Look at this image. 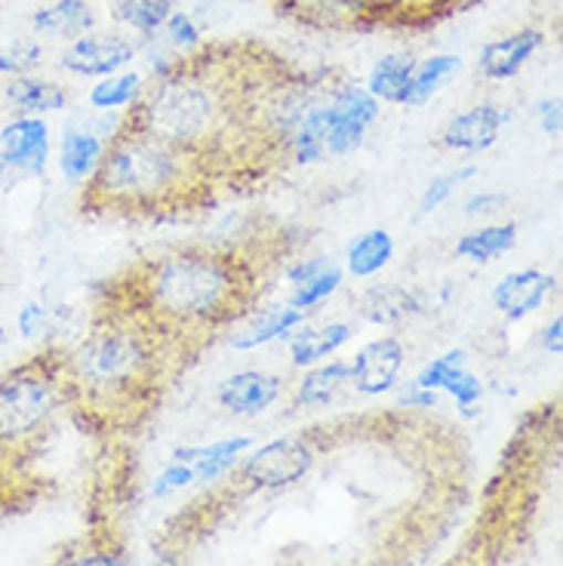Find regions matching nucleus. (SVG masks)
Returning <instances> with one entry per match:
<instances>
[{
    "mask_svg": "<svg viewBox=\"0 0 563 566\" xmlns=\"http://www.w3.org/2000/svg\"><path fill=\"white\" fill-rule=\"evenodd\" d=\"M136 314L160 336H200L234 324L250 312L256 274L247 259L222 250H173L148 259L127 283Z\"/></svg>",
    "mask_w": 563,
    "mask_h": 566,
    "instance_id": "nucleus-1",
    "label": "nucleus"
},
{
    "mask_svg": "<svg viewBox=\"0 0 563 566\" xmlns=\"http://www.w3.org/2000/svg\"><path fill=\"white\" fill-rule=\"evenodd\" d=\"M164 339L167 336L136 314L105 308L86 339L74 352H65L69 407L102 422L139 419V410H152L160 391Z\"/></svg>",
    "mask_w": 563,
    "mask_h": 566,
    "instance_id": "nucleus-2",
    "label": "nucleus"
},
{
    "mask_svg": "<svg viewBox=\"0 0 563 566\" xmlns=\"http://www.w3.org/2000/svg\"><path fill=\"white\" fill-rule=\"evenodd\" d=\"M198 160L169 148L155 136L124 127L105 142L96 172L86 179L84 212H167L195 203L204 188Z\"/></svg>",
    "mask_w": 563,
    "mask_h": 566,
    "instance_id": "nucleus-3",
    "label": "nucleus"
},
{
    "mask_svg": "<svg viewBox=\"0 0 563 566\" xmlns=\"http://www.w3.org/2000/svg\"><path fill=\"white\" fill-rule=\"evenodd\" d=\"M127 124L204 167V160H210L226 142L234 112L222 90L204 81L200 71L183 59L179 69L142 93L136 108L127 112Z\"/></svg>",
    "mask_w": 563,
    "mask_h": 566,
    "instance_id": "nucleus-4",
    "label": "nucleus"
},
{
    "mask_svg": "<svg viewBox=\"0 0 563 566\" xmlns=\"http://www.w3.org/2000/svg\"><path fill=\"white\" fill-rule=\"evenodd\" d=\"M65 391V352L46 348L0 376V471H15L50 438Z\"/></svg>",
    "mask_w": 563,
    "mask_h": 566,
    "instance_id": "nucleus-5",
    "label": "nucleus"
},
{
    "mask_svg": "<svg viewBox=\"0 0 563 566\" xmlns=\"http://www.w3.org/2000/svg\"><path fill=\"white\" fill-rule=\"evenodd\" d=\"M379 120V102L366 86L342 84L311 108L286 139V155L296 164H324L361 148L369 127Z\"/></svg>",
    "mask_w": 563,
    "mask_h": 566,
    "instance_id": "nucleus-6",
    "label": "nucleus"
},
{
    "mask_svg": "<svg viewBox=\"0 0 563 566\" xmlns=\"http://www.w3.org/2000/svg\"><path fill=\"white\" fill-rule=\"evenodd\" d=\"M314 468V447L309 438H278L262 443L256 453L240 459L238 481L247 490H286L296 486Z\"/></svg>",
    "mask_w": 563,
    "mask_h": 566,
    "instance_id": "nucleus-7",
    "label": "nucleus"
},
{
    "mask_svg": "<svg viewBox=\"0 0 563 566\" xmlns=\"http://www.w3.org/2000/svg\"><path fill=\"white\" fill-rule=\"evenodd\" d=\"M50 164V127L43 117H13L0 129V182L43 176Z\"/></svg>",
    "mask_w": 563,
    "mask_h": 566,
    "instance_id": "nucleus-8",
    "label": "nucleus"
},
{
    "mask_svg": "<svg viewBox=\"0 0 563 566\" xmlns=\"http://www.w3.org/2000/svg\"><path fill=\"white\" fill-rule=\"evenodd\" d=\"M136 59V43L124 38V34H112V31H90L84 38L71 41L62 56H59V69L69 71L74 77H112L117 71H124Z\"/></svg>",
    "mask_w": 563,
    "mask_h": 566,
    "instance_id": "nucleus-9",
    "label": "nucleus"
},
{
    "mask_svg": "<svg viewBox=\"0 0 563 566\" xmlns=\"http://www.w3.org/2000/svg\"><path fill=\"white\" fill-rule=\"evenodd\" d=\"M404 360H407V348L397 336H382V339L366 342L348 364L352 367V385L366 397L385 395L397 385Z\"/></svg>",
    "mask_w": 563,
    "mask_h": 566,
    "instance_id": "nucleus-10",
    "label": "nucleus"
},
{
    "mask_svg": "<svg viewBox=\"0 0 563 566\" xmlns=\"http://www.w3.org/2000/svg\"><path fill=\"white\" fill-rule=\"evenodd\" d=\"M413 385H419L425 391H447L456 397L465 416H475L480 397H483V382L468 369V354L462 348H452V352L435 357L431 364H425Z\"/></svg>",
    "mask_w": 563,
    "mask_h": 566,
    "instance_id": "nucleus-11",
    "label": "nucleus"
},
{
    "mask_svg": "<svg viewBox=\"0 0 563 566\" xmlns=\"http://www.w3.org/2000/svg\"><path fill=\"white\" fill-rule=\"evenodd\" d=\"M505 124V108H499L493 102H480V105H471V108H465L452 117L440 133V145L450 151H462V155H480L499 142V133Z\"/></svg>",
    "mask_w": 563,
    "mask_h": 566,
    "instance_id": "nucleus-12",
    "label": "nucleus"
},
{
    "mask_svg": "<svg viewBox=\"0 0 563 566\" xmlns=\"http://www.w3.org/2000/svg\"><path fill=\"white\" fill-rule=\"evenodd\" d=\"M283 395V379L281 376H271L262 369H243L228 376L226 382L216 388V400L219 407L231 416H259V412L271 410Z\"/></svg>",
    "mask_w": 563,
    "mask_h": 566,
    "instance_id": "nucleus-13",
    "label": "nucleus"
},
{
    "mask_svg": "<svg viewBox=\"0 0 563 566\" xmlns=\"http://www.w3.org/2000/svg\"><path fill=\"white\" fill-rule=\"evenodd\" d=\"M557 290V277L539 269L508 271L502 281L496 283L493 305L505 321H523L542 308V302Z\"/></svg>",
    "mask_w": 563,
    "mask_h": 566,
    "instance_id": "nucleus-14",
    "label": "nucleus"
},
{
    "mask_svg": "<svg viewBox=\"0 0 563 566\" xmlns=\"http://www.w3.org/2000/svg\"><path fill=\"white\" fill-rule=\"evenodd\" d=\"M342 277H345L342 269H338L333 259H326V255L299 259L296 265L286 271V281L293 283L290 305L299 308V312L311 314L336 293L338 286H342Z\"/></svg>",
    "mask_w": 563,
    "mask_h": 566,
    "instance_id": "nucleus-15",
    "label": "nucleus"
},
{
    "mask_svg": "<svg viewBox=\"0 0 563 566\" xmlns=\"http://www.w3.org/2000/svg\"><path fill=\"white\" fill-rule=\"evenodd\" d=\"M542 43H545V34L539 29L511 31L505 38H499V41H490L480 50V74L490 77V81H511L542 50Z\"/></svg>",
    "mask_w": 563,
    "mask_h": 566,
    "instance_id": "nucleus-16",
    "label": "nucleus"
},
{
    "mask_svg": "<svg viewBox=\"0 0 563 566\" xmlns=\"http://www.w3.org/2000/svg\"><path fill=\"white\" fill-rule=\"evenodd\" d=\"M423 298L416 296L407 286H397V283H379V286H369L364 296L357 298V314L364 317L366 324L373 326H397L423 314Z\"/></svg>",
    "mask_w": 563,
    "mask_h": 566,
    "instance_id": "nucleus-17",
    "label": "nucleus"
},
{
    "mask_svg": "<svg viewBox=\"0 0 563 566\" xmlns=\"http://www.w3.org/2000/svg\"><path fill=\"white\" fill-rule=\"evenodd\" d=\"M31 29L43 38L71 43L96 29V13L86 0H53L31 15Z\"/></svg>",
    "mask_w": 563,
    "mask_h": 566,
    "instance_id": "nucleus-18",
    "label": "nucleus"
},
{
    "mask_svg": "<svg viewBox=\"0 0 563 566\" xmlns=\"http://www.w3.org/2000/svg\"><path fill=\"white\" fill-rule=\"evenodd\" d=\"M3 96L19 117H43L50 112H62L69 105V90L56 81L38 77V74L10 77L3 86Z\"/></svg>",
    "mask_w": 563,
    "mask_h": 566,
    "instance_id": "nucleus-19",
    "label": "nucleus"
},
{
    "mask_svg": "<svg viewBox=\"0 0 563 566\" xmlns=\"http://www.w3.org/2000/svg\"><path fill=\"white\" fill-rule=\"evenodd\" d=\"M309 321V314L299 312L293 305H278V308H265L259 312L247 326H240L238 333L231 336V348L234 352H253L262 348L274 339H290L302 324Z\"/></svg>",
    "mask_w": 563,
    "mask_h": 566,
    "instance_id": "nucleus-20",
    "label": "nucleus"
},
{
    "mask_svg": "<svg viewBox=\"0 0 563 566\" xmlns=\"http://www.w3.org/2000/svg\"><path fill=\"white\" fill-rule=\"evenodd\" d=\"M105 155V142L96 129L69 127L59 145V172L69 185H84Z\"/></svg>",
    "mask_w": 563,
    "mask_h": 566,
    "instance_id": "nucleus-21",
    "label": "nucleus"
},
{
    "mask_svg": "<svg viewBox=\"0 0 563 566\" xmlns=\"http://www.w3.org/2000/svg\"><path fill=\"white\" fill-rule=\"evenodd\" d=\"M354 339V326L345 321L326 326H311V329H296L290 336V357L293 367L309 369L317 367L321 360H326L330 354H336L342 345H348Z\"/></svg>",
    "mask_w": 563,
    "mask_h": 566,
    "instance_id": "nucleus-22",
    "label": "nucleus"
},
{
    "mask_svg": "<svg viewBox=\"0 0 563 566\" xmlns=\"http://www.w3.org/2000/svg\"><path fill=\"white\" fill-rule=\"evenodd\" d=\"M413 71H416V59L409 53H385L366 77V93L385 105H404Z\"/></svg>",
    "mask_w": 563,
    "mask_h": 566,
    "instance_id": "nucleus-23",
    "label": "nucleus"
},
{
    "mask_svg": "<svg viewBox=\"0 0 563 566\" xmlns=\"http://www.w3.org/2000/svg\"><path fill=\"white\" fill-rule=\"evenodd\" d=\"M518 222H499V226H483L475 228L462 234L456 241V255L465 259V262H475V265H487V262H496L499 255H505L514 250L518 243Z\"/></svg>",
    "mask_w": 563,
    "mask_h": 566,
    "instance_id": "nucleus-24",
    "label": "nucleus"
},
{
    "mask_svg": "<svg viewBox=\"0 0 563 566\" xmlns=\"http://www.w3.org/2000/svg\"><path fill=\"white\" fill-rule=\"evenodd\" d=\"M348 385H352V367H348L345 360L317 364V367H309V373L299 379L296 403L299 407H326V403H333Z\"/></svg>",
    "mask_w": 563,
    "mask_h": 566,
    "instance_id": "nucleus-25",
    "label": "nucleus"
},
{
    "mask_svg": "<svg viewBox=\"0 0 563 566\" xmlns=\"http://www.w3.org/2000/svg\"><path fill=\"white\" fill-rule=\"evenodd\" d=\"M247 450H253V438H247V434H234V438L216 440L210 447H198L195 450V462H191L195 481H222L226 474H231L240 465V459L247 455Z\"/></svg>",
    "mask_w": 563,
    "mask_h": 566,
    "instance_id": "nucleus-26",
    "label": "nucleus"
},
{
    "mask_svg": "<svg viewBox=\"0 0 563 566\" xmlns=\"http://www.w3.org/2000/svg\"><path fill=\"white\" fill-rule=\"evenodd\" d=\"M395 259V238L385 231V228H373L357 234L348 243V253H345V265L352 271L354 277H373L379 274L388 262Z\"/></svg>",
    "mask_w": 563,
    "mask_h": 566,
    "instance_id": "nucleus-27",
    "label": "nucleus"
},
{
    "mask_svg": "<svg viewBox=\"0 0 563 566\" xmlns=\"http://www.w3.org/2000/svg\"><path fill=\"white\" fill-rule=\"evenodd\" d=\"M459 69H462V59L452 56V53H437V56H428L425 62H416L404 105L407 108H419L425 102H431L452 74H459Z\"/></svg>",
    "mask_w": 563,
    "mask_h": 566,
    "instance_id": "nucleus-28",
    "label": "nucleus"
},
{
    "mask_svg": "<svg viewBox=\"0 0 563 566\" xmlns=\"http://www.w3.org/2000/svg\"><path fill=\"white\" fill-rule=\"evenodd\" d=\"M145 93V81L136 71H117L112 77H102L100 84L90 86V108H96L102 114L114 112H127V108H136V102L142 99Z\"/></svg>",
    "mask_w": 563,
    "mask_h": 566,
    "instance_id": "nucleus-29",
    "label": "nucleus"
},
{
    "mask_svg": "<svg viewBox=\"0 0 563 566\" xmlns=\"http://www.w3.org/2000/svg\"><path fill=\"white\" fill-rule=\"evenodd\" d=\"M169 13H173V0H112L114 19L142 34L145 41H155Z\"/></svg>",
    "mask_w": 563,
    "mask_h": 566,
    "instance_id": "nucleus-30",
    "label": "nucleus"
},
{
    "mask_svg": "<svg viewBox=\"0 0 563 566\" xmlns=\"http://www.w3.org/2000/svg\"><path fill=\"white\" fill-rule=\"evenodd\" d=\"M293 10L314 25H357L369 15L361 0H296Z\"/></svg>",
    "mask_w": 563,
    "mask_h": 566,
    "instance_id": "nucleus-31",
    "label": "nucleus"
},
{
    "mask_svg": "<svg viewBox=\"0 0 563 566\" xmlns=\"http://www.w3.org/2000/svg\"><path fill=\"white\" fill-rule=\"evenodd\" d=\"M475 176H478V167H475V164H468V167H456V170L435 176V179L428 182V188L423 191V200H419V219L431 216L440 203H447V200H450V195L459 188V185L468 182V179H475Z\"/></svg>",
    "mask_w": 563,
    "mask_h": 566,
    "instance_id": "nucleus-32",
    "label": "nucleus"
},
{
    "mask_svg": "<svg viewBox=\"0 0 563 566\" xmlns=\"http://www.w3.org/2000/svg\"><path fill=\"white\" fill-rule=\"evenodd\" d=\"M43 46L38 41H15L0 46V77H25L41 65Z\"/></svg>",
    "mask_w": 563,
    "mask_h": 566,
    "instance_id": "nucleus-33",
    "label": "nucleus"
},
{
    "mask_svg": "<svg viewBox=\"0 0 563 566\" xmlns=\"http://www.w3.org/2000/svg\"><path fill=\"white\" fill-rule=\"evenodd\" d=\"M50 566H124V554L112 548L108 542L90 538L86 545L62 552Z\"/></svg>",
    "mask_w": 563,
    "mask_h": 566,
    "instance_id": "nucleus-34",
    "label": "nucleus"
},
{
    "mask_svg": "<svg viewBox=\"0 0 563 566\" xmlns=\"http://www.w3.org/2000/svg\"><path fill=\"white\" fill-rule=\"evenodd\" d=\"M160 31L167 34L169 46H173V50H179L183 56L195 53L200 43H204V34H200L198 22H195V15L183 13V10H173Z\"/></svg>",
    "mask_w": 563,
    "mask_h": 566,
    "instance_id": "nucleus-35",
    "label": "nucleus"
},
{
    "mask_svg": "<svg viewBox=\"0 0 563 566\" xmlns=\"http://www.w3.org/2000/svg\"><path fill=\"white\" fill-rule=\"evenodd\" d=\"M191 483H195V471H191V465L169 462V465L155 478L152 495H155V499H167V495L179 493V490H185V486H191Z\"/></svg>",
    "mask_w": 563,
    "mask_h": 566,
    "instance_id": "nucleus-36",
    "label": "nucleus"
},
{
    "mask_svg": "<svg viewBox=\"0 0 563 566\" xmlns=\"http://www.w3.org/2000/svg\"><path fill=\"white\" fill-rule=\"evenodd\" d=\"M46 326H50V317H46V308H43L41 302H29V305L19 312V333H22L25 339H38V336H43Z\"/></svg>",
    "mask_w": 563,
    "mask_h": 566,
    "instance_id": "nucleus-37",
    "label": "nucleus"
},
{
    "mask_svg": "<svg viewBox=\"0 0 563 566\" xmlns=\"http://www.w3.org/2000/svg\"><path fill=\"white\" fill-rule=\"evenodd\" d=\"M535 117H539V127L545 136H561V127H563V105L557 96H549V99H542L535 105Z\"/></svg>",
    "mask_w": 563,
    "mask_h": 566,
    "instance_id": "nucleus-38",
    "label": "nucleus"
},
{
    "mask_svg": "<svg viewBox=\"0 0 563 566\" xmlns=\"http://www.w3.org/2000/svg\"><path fill=\"white\" fill-rule=\"evenodd\" d=\"M505 195H496V191H480V195H471V198L462 203L465 216H493V212L505 210Z\"/></svg>",
    "mask_w": 563,
    "mask_h": 566,
    "instance_id": "nucleus-39",
    "label": "nucleus"
},
{
    "mask_svg": "<svg viewBox=\"0 0 563 566\" xmlns=\"http://www.w3.org/2000/svg\"><path fill=\"white\" fill-rule=\"evenodd\" d=\"M400 403L404 407H419V410H431L437 407V391H425L419 385H409L404 397H400Z\"/></svg>",
    "mask_w": 563,
    "mask_h": 566,
    "instance_id": "nucleus-40",
    "label": "nucleus"
},
{
    "mask_svg": "<svg viewBox=\"0 0 563 566\" xmlns=\"http://www.w3.org/2000/svg\"><path fill=\"white\" fill-rule=\"evenodd\" d=\"M542 348L554 357H561L563 354V317L557 314L549 326H545V333H542Z\"/></svg>",
    "mask_w": 563,
    "mask_h": 566,
    "instance_id": "nucleus-41",
    "label": "nucleus"
},
{
    "mask_svg": "<svg viewBox=\"0 0 563 566\" xmlns=\"http://www.w3.org/2000/svg\"><path fill=\"white\" fill-rule=\"evenodd\" d=\"M152 566H183V560H179V557H176V554H157L155 557V564Z\"/></svg>",
    "mask_w": 563,
    "mask_h": 566,
    "instance_id": "nucleus-42",
    "label": "nucleus"
},
{
    "mask_svg": "<svg viewBox=\"0 0 563 566\" xmlns=\"http://www.w3.org/2000/svg\"><path fill=\"white\" fill-rule=\"evenodd\" d=\"M0 345H7V329L0 326Z\"/></svg>",
    "mask_w": 563,
    "mask_h": 566,
    "instance_id": "nucleus-43",
    "label": "nucleus"
},
{
    "mask_svg": "<svg viewBox=\"0 0 563 566\" xmlns=\"http://www.w3.org/2000/svg\"><path fill=\"white\" fill-rule=\"evenodd\" d=\"M0 293H3V283H0Z\"/></svg>",
    "mask_w": 563,
    "mask_h": 566,
    "instance_id": "nucleus-44",
    "label": "nucleus"
}]
</instances>
